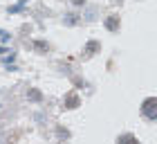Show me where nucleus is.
I'll return each instance as SVG.
<instances>
[{
	"label": "nucleus",
	"mask_w": 157,
	"mask_h": 144,
	"mask_svg": "<svg viewBox=\"0 0 157 144\" xmlns=\"http://www.w3.org/2000/svg\"><path fill=\"white\" fill-rule=\"evenodd\" d=\"M141 115H144L146 119L155 122L157 119V97H148L144 104H141Z\"/></svg>",
	"instance_id": "obj_1"
},
{
	"label": "nucleus",
	"mask_w": 157,
	"mask_h": 144,
	"mask_svg": "<svg viewBox=\"0 0 157 144\" xmlns=\"http://www.w3.org/2000/svg\"><path fill=\"white\" fill-rule=\"evenodd\" d=\"M105 27H108L110 32H115L117 27H119V16H110L108 20H105Z\"/></svg>",
	"instance_id": "obj_2"
},
{
	"label": "nucleus",
	"mask_w": 157,
	"mask_h": 144,
	"mask_svg": "<svg viewBox=\"0 0 157 144\" xmlns=\"http://www.w3.org/2000/svg\"><path fill=\"white\" fill-rule=\"evenodd\" d=\"M65 106H67V108H76V106H78V97H76V95H70L67 102H65Z\"/></svg>",
	"instance_id": "obj_3"
},
{
	"label": "nucleus",
	"mask_w": 157,
	"mask_h": 144,
	"mask_svg": "<svg viewBox=\"0 0 157 144\" xmlns=\"http://www.w3.org/2000/svg\"><path fill=\"white\" fill-rule=\"evenodd\" d=\"M119 142H121V144H135V142H137V138H135V135H121Z\"/></svg>",
	"instance_id": "obj_4"
},
{
	"label": "nucleus",
	"mask_w": 157,
	"mask_h": 144,
	"mask_svg": "<svg viewBox=\"0 0 157 144\" xmlns=\"http://www.w3.org/2000/svg\"><path fill=\"white\" fill-rule=\"evenodd\" d=\"M27 97L34 99V102H38V99H40V92H38V90H29V92H27Z\"/></svg>",
	"instance_id": "obj_5"
},
{
	"label": "nucleus",
	"mask_w": 157,
	"mask_h": 144,
	"mask_svg": "<svg viewBox=\"0 0 157 144\" xmlns=\"http://www.w3.org/2000/svg\"><path fill=\"white\" fill-rule=\"evenodd\" d=\"M85 0H72V5H83Z\"/></svg>",
	"instance_id": "obj_6"
},
{
	"label": "nucleus",
	"mask_w": 157,
	"mask_h": 144,
	"mask_svg": "<svg viewBox=\"0 0 157 144\" xmlns=\"http://www.w3.org/2000/svg\"><path fill=\"white\" fill-rule=\"evenodd\" d=\"M2 52H5V50H2V47H0V54H2Z\"/></svg>",
	"instance_id": "obj_7"
}]
</instances>
